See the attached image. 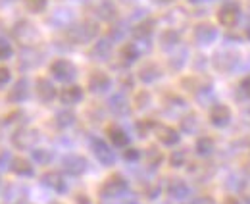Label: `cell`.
Returning a JSON list of instances; mask_svg holds the SVG:
<instances>
[{"label": "cell", "instance_id": "44dd1931", "mask_svg": "<svg viewBox=\"0 0 250 204\" xmlns=\"http://www.w3.org/2000/svg\"><path fill=\"white\" fill-rule=\"evenodd\" d=\"M112 54V41L110 39H100L96 41V45L91 50V56L94 60H108V56Z\"/></svg>", "mask_w": 250, "mask_h": 204}, {"label": "cell", "instance_id": "74e56055", "mask_svg": "<svg viewBox=\"0 0 250 204\" xmlns=\"http://www.w3.org/2000/svg\"><path fill=\"white\" fill-rule=\"evenodd\" d=\"M124 158H125V162H137V160L141 158V152H139V148H133V146H125Z\"/></svg>", "mask_w": 250, "mask_h": 204}, {"label": "cell", "instance_id": "4dcf8cb0", "mask_svg": "<svg viewBox=\"0 0 250 204\" xmlns=\"http://www.w3.org/2000/svg\"><path fill=\"white\" fill-rule=\"evenodd\" d=\"M179 43V33L173 29H167L164 35H162V46L164 48H171V46H175Z\"/></svg>", "mask_w": 250, "mask_h": 204}, {"label": "cell", "instance_id": "4316f807", "mask_svg": "<svg viewBox=\"0 0 250 204\" xmlns=\"http://www.w3.org/2000/svg\"><path fill=\"white\" fill-rule=\"evenodd\" d=\"M145 160H146V166H148V168L156 170V168L162 166V162H164V154L158 150L156 146H150V148L146 150V154H145Z\"/></svg>", "mask_w": 250, "mask_h": 204}, {"label": "cell", "instance_id": "603a6c76", "mask_svg": "<svg viewBox=\"0 0 250 204\" xmlns=\"http://www.w3.org/2000/svg\"><path fill=\"white\" fill-rule=\"evenodd\" d=\"M12 172L16 175H20V177H31V175L35 174L33 164L29 160H23V158H14V162H12Z\"/></svg>", "mask_w": 250, "mask_h": 204}, {"label": "cell", "instance_id": "7dc6e473", "mask_svg": "<svg viewBox=\"0 0 250 204\" xmlns=\"http://www.w3.org/2000/svg\"><path fill=\"white\" fill-rule=\"evenodd\" d=\"M190 2H202V0H190Z\"/></svg>", "mask_w": 250, "mask_h": 204}, {"label": "cell", "instance_id": "ac0fdd59", "mask_svg": "<svg viewBox=\"0 0 250 204\" xmlns=\"http://www.w3.org/2000/svg\"><path fill=\"white\" fill-rule=\"evenodd\" d=\"M160 75H162V69H160V66L154 64V62H148V64H145L139 69V79L143 83H154Z\"/></svg>", "mask_w": 250, "mask_h": 204}, {"label": "cell", "instance_id": "7c38bea8", "mask_svg": "<svg viewBox=\"0 0 250 204\" xmlns=\"http://www.w3.org/2000/svg\"><path fill=\"white\" fill-rule=\"evenodd\" d=\"M166 191H167V195H169L171 199H175V201L187 199L188 195H190V187L187 185V181H183V179H179V177L169 179V183H167Z\"/></svg>", "mask_w": 250, "mask_h": 204}, {"label": "cell", "instance_id": "681fc988", "mask_svg": "<svg viewBox=\"0 0 250 204\" xmlns=\"http://www.w3.org/2000/svg\"><path fill=\"white\" fill-rule=\"evenodd\" d=\"M249 39H250V27H249Z\"/></svg>", "mask_w": 250, "mask_h": 204}, {"label": "cell", "instance_id": "b9f144b4", "mask_svg": "<svg viewBox=\"0 0 250 204\" xmlns=\"http://www.w3.org/2000/svg\"><path fill=\"white\" fill-rule=\"evenodd\" d=\"M192 204H216V203H214L212 197H198Z\"/></svg>", "mask_w": 250, "mask_h": 204}, {"label": "cell", "instance_id": "7bdbcfd3", "mask_svg": "<svg viewBox=\"0 0 250 204\" xmlns=\"http://www.w3.org/2000/svg\"><path fill=\"white\" fill-rule=\"evenodd\" d=\"M75 201H77V204H91L89 197H87V195H83V193H81V195H77V199H75Z\"/></svg>", "mask_w": 250, "mask_h": 204}, {"label": "cell", "instance_id": "3957f363", "mask_svg": "<svg viewBox=\"0 0 250 204\" xmlns=\"http://www.w3.org/2000/svg\"><path fill=\"white\" fill-rule=\"evenodd\" d=\"M50 73H52L54 79H58V81H62V83H69V81L75 79V75H77V68H75L69 60L58 58L50 64Z\"/></svg>", "mask_w": 250, "mask_h": 204}, {"label": "cell", "instance_id": "8d00e7d4", "mask_svg": "<svg viewBox=\"0 0 250 204\" xmlns=\"http://www.w3.org/2000/svg\"><path fill=\"white\" fill-rule=\"evenodd\" d=\"M10 83H12V71H10L8 68L0 66V91L6 89Z\"/></svg>", "mask_w": 250, "mask_h": 204}, {"label": "cell", "instance_id": "ee69618b", "mask_svg": "<svg viewBox=\"0 0 250 204\" xmlns=\"http://www.w3.org/2000/svg\"><path fill=\"white\" fill-rule=\"evenodd\" d=\"M223 204H241V203H239L237 199H233V197H229V199H225V201H223Z\"/></svg>", "mask_w": 250, "mask_h": 204}, {"label": "cell", "instance_id": "2e32d148", "mask_svg": "<svg viewBox=\"0 0 250 204\" xmlns=\"http://www.w3.org/2000/svg\"><path fill=\"white\" fill-rule=\"evenodd\" d=\"M156 135H158V141L166 146H175L179 143V133H177V129H173V127H169V125H160L156 129Z\"/></svg>", "mask_w": 250, "mask_h": 204}, {"label": "cell", "instance_id": "277c9868", "mask_svg": "<svg viewBox=\"0 0 250 204\" xmlns=\"http://www.w3.org/2000/svg\"><path fill=\"white\" fill-rule=\"evenodd\" d=\"M62 168L67 175L79 177V175H83L87 172L89 162H87V158H83L81 154H67L62 160Z\"/></svg>", "mask_w": 250, "mask_h": 204}, {"label": "cell", "instance_id": "bcb514c9", "mask_svg": "<svg viewBox=\"0 0 250 204\" xmlns=\"http://www.w3.org/2000/svg\"><path fill=\"white\" fill-rule=\"evenodd\" d=\"M247 203L250 204V195H247Z\"/></svg>", "mask_w": 250, "mask_h": 204}, {"label": "cell", "instance_id": "f1b7e54d", "mask_svg": "<svg viewBox=\"0 0 250 204\" xmlns=\"http://www.w3.org/2000/svg\"><path fill=\"white\" fill-rule=\"evenodd\" d=\"M96 14H98L100 20H104V22H112V20L116 18V6H114L112 2H108V0H104V2L98 4Z\"/></svg>", "mask_w": 250, "mask_h": 204}, {"label": "cell", "instance_id": "f35d334b", "mask_svg": "<svg viewBox=\"0 0 250 204\" xmlns=\"http://www.w3.org/2000/svg\"><path fill=\"white\" fill-rule=\"evenodd\" d=\"M12 162H14L12 152L2 150V152H0V170H8V168H12Z\"/></svg>", "mask_w": 250, "mask_h": 204}, {"label": "cell", "instance_id": "f6af8a7d", "mask_svg": "<svg viewBox=\"0 0 250 204\" xmlns=\"http://www.w3.org/2000/svg\"><path fill=\"white\" fill-rule=\"evenodd\" d=\"M158 2H162V4H167V2H173V0H158Z\"/></svg>", "mask_w": 250, "mask_h": 204}, {"label": "cell", "instance_id": "52a82bcc", "mask_svg": "<svg viewBox=\"0 0 250 204\" xmlns=\"http://www.w3.org/2000/svg\"><path fill=\"white\" fill-rule=\"evenodd\" d=\"M239 18H241V10H239V4L235 2H225L218 12V20L221 25L225 27H235L239 23Z\"/></svg>", "mask_w": 250, "mask_h": 204}, {"label": "cell", "instance_id": "1f68e13d", "mask_svg": "<svg viewBox=\"0 0 250 204\" xmlns=\"http://www.w3.org/2000/svg\"><path fill=\"white\" fill-rule=\"evenodd\" d=\"M12 56H14V46H12V43H10L8 39L0 37V62L12 58Z\"/></svg>", "mask_w": 250, "mask_h": 204}, {"label": "cell", "instance_id": "ab89813d", "mask_svg": "<svg viewBox=\"0 0 250 204\" xmlns=\"http://www.w3.org/2000/svg\"><path fill=\"white\" fill-rule=\"evenodd\" d=\"M125 35V25L124 23H118V25H114L112 27V33H110V41L114 39V41H118V39H124Z\"/></svg>", "mask_w": 250, "mask_h": 204}, {"label": "cell", "instance_id": "8992f818", "mask_svg": "<svg viewBox=\"0 0 250 204\" xmlns=\"http://www.w3.org/2000/svg\"><path fill=\"white\" fill-rule=\"evenodd\" d=\"M91 148H93L96 160H98L102 166H114V164H116V154H114V150L110 148V145H108L104 139H93Z\"/></svg>", "mask_w": 250, "mask_h": 204}, {"label": "cell", "instance_id": "9a60e30c", "mask_svg": "<svg viewBox=\"0 0 250 204\" xmlns=\"http://www.w3.org/2000/svg\"><path fill=\"white\" fill-rule=\"evenodd\" d=\"M112 85V79H110V75L108 73H104V71H93L91 73V77H89V89L93 91V92H104V91H108Z\"/></svg>", "mask_w": 250, "mask_h": 204}, {"label": "cell", "instance_id": "d6a6232c", "mask_svg": "<svg viewBox=\"0 0 250 204\" xmlns=\"http://www.w3.org/2000/svg\"><path fill=\"white\" fill-rule=\"evenodd\" d=\"M185 162H187V152H185V150H175V152H171L169 164H171L173 168H181V166H185Z\"/></svg>", "mask_w": 250, "mask_h": 204}, {"label": "cell", "instance_id": "60d3db41", "mask_svg": "<svg viewBox=\"0 0 250 204\" xmlns=\"http://www.w3.org/2000/svg\"><path fill=\"white\" fill-rule=\"evenodd\" d=\"M158 195H160V185H150V187H146V197H148V199H156Z\"/></svg>", "mask_w": 250, "mask_h": 204}, {"label": "cell", "instance_id": "8fae6325", "mask_svg": "<svg viewBox=\"0 0 250 204\" xmlns=\"http://www.w3.org/2000/svg\"><path fill=\"white\" fill-rule=\"evenodd\" d=\"M12 35H14L20 43H33V41L39 37L35 25L29 23V22H18V23L14 25V29H12Z\"/></svg>", "mask_w": 250, "mask_h": 204}, {"label": "cell", "instance_id": "4fadbf2b", "mask_svg": "<svg viewBox=\"0 0 250 204\" xmlns=\"http://www.w3.org/2000/svg\"><path fill=\"white\" fill-rule=\"evenodd\" d=\"M218 39V29L212 23H200L194 29V41L198 45H212Z\"/></svg>", "mask_w": 250, "mask_h": 204}, {"label": "cell", "instance_id": "e0dca14e", "mask_svg": "<svg viewBox=\"0 0 250 204\" xmlns=\"http://www.w3.org/2000/svg\"><path fill=\"white\" fill-rule=\"evenodd\" d=\"M60 100H62L63 104H77V102H81L83 100V89L79 87V85H67V87H63L60 91Z\"/></svg>", "mask_w": 250, "mask_h": 204}, {"label": "cell", "instance_id": "83f0119b", "mask_svg": "<svg viewBox=\"0 0 250 204\" xmlns=\"http://www.w3.org/2000/svg\"><path fill=\"white\" fill-rule=\"evenodd\" d=\"M73 123H75V114L69 112V110H62V112H58L56 117H54V125H56L58 129H67V127H71Z\"/></svg>", "mask_w": 250, "mask_h": 204}, {"label": "cell", "instance_id": "f546056e", "mask_svg": "<svg viewBox=\"0 0 250 204\" xmlns=\"http://www.w3.org/2000/svg\"><path fill=\"white\" fill-rule=\"evenodd\" d=\"M214 139L212 137H200L198 141H196V145H194V150H196V154H200V156H208V154H212L214 152Z\"/></svg>", "mask_w": 250, "mask_h": 204}, {"label": "cell", "instance_id": "484cf974", "mask_svg": "<svg viewBox=\"0 0 250 204\" xmlns=\"http://www.w3.org/2000/svg\"><path fill=\"white\" fill-rule=\"evenodd\" d=\"M31 158L35 164H41V166H46V164H50L52 162V158H54V154H52V150H48V148H42V146H39V148H35L31 152Z\"/></svg>", "mask_w": 250, "mask_h": 204}, {"label": "cell", "instance_id": "ba28073f", "mask_svg": "<svg viewBox=\"0 0 250 204\" xmlns=\"http://www.w3.org/2000/svg\"><path fill=\"white\" fill-rule=\"evenodd\" d=\"M29 94H31L29 79L21 77V79H18V81L10 87V91H8V100H10L12 104H21V102H25V100L29 98Z\"/></svg>", "mask_w": 250, "mask_h": 204}, {"label": "cell", "instance_id": "30bf717a", "mask_svg": "<svg viewBox=\"0 0 250 204\" xmlns=\"http://www.w3.org/2000/svg\"><path fill=\"white\" fill-rule=\"evenodd\" d=\"M208 119L212 125L216 127H225L229 121H231V108L227 104H214L210 108V114H208Z\"/></svg>", "mask_w": 250, "mask_h": 204}, {"label": "cell", "instance_id": "6da1fadb", "mask_svg": "<svg viewBox=\"0 0 250 204\" xmlns=\"http://www.w3.org/2000/svg\"><path fill=\"white\" fill-rule=\"evenodd\" d=\"M98 37V25L93 22H81V23H73L67 29V39L73 45H87Z\"/></svg>", "mask_w": 250, "mask_h": 204}, {"label": "cell", "instance_id": "e575fe53", "mask_svg": "<svg viewBox=\"0 0 250 204\" xmlns=\"http://www.w3.org/2000/svg\"><path fill=\"white\" fill-rule=\"evenodd\" d=\"M46 4H48V0H25L27 10L33 12V14H41L46 8Z\"/></svg>", "mask_w": 250, "mask_h": 204}, {"label": "cell", "instance_id": "d590c367", "mask_svg": "<svg viewBox=\"0 0 250 204\" xmlns=\"http://www.w3.org/2000/svg\"><path fill=\"white\" fill-rule=\"evenodd\" d=\"M152 127H156V123L152 121V119H143V121H139L137 123V131H139V135L141 137H146L148 133H150V129Z\"/></svg>", "mask_w": 250, "mask_h": 204}, {"label": "cell", "instance_id": "ffe728a7", "mask_svg": "<svg viewBox=\"0 0 250 204\" xmlns=\"http://www.w3.org/2000/svg\"><path fill=\"white\" fill-rule=\"evenodd\" d=\"M108 137H110L112 145L118 146V148L129 146V135L125 133V129H122L120 125H110L108 127Z\"/></svg>", "mask_w": 250, "mask_h": 204}, {"label": "cell", "instance_id": "d4e9b609", "mask_svg": "<svg viewBox=\"0 0 250 204\" xmlns=\"http://www.w3.org/2000/svg\"><path fill=\"white\" fill-rule=\"evenodd\" d=\"M39 64H41V56L37 54V50L25 48V50L21 52V56H20V68H23V69H31V68L39 66Z\"/></svg>", "mask_w": 250, "mask_h": 204}, {"label": "cell", "instance_id": "7402d4cb", "mask_svg": "<svg viewBox=\"0 0 250 204\" xmlns=\"http://www.w3.org/2000/svg\"><path fill=\"white\" fill-rule=\"evenodd\" d=\"M141 56V50H139V46L135 45V43H127L122 46V50H120V58L124 62L125 66H131V64H135L137 60Z\"/></svg>", "mask_w": 250, "mask_h": 204}, {"label": "cell", "instance_id": "9c48e42d", "mask_svg": "<svg viewBox=\"0 0 250 204\" xmlns=\"http://www.w3.org/2000/svg\"><path fill=\"white\" fill-rule=\"evenodd\" d=\"M35 92H37V98L42 102V104H50L54 98H56V87H54V83L50 81V79H46V77H39L37 81H35Z\"/></svg>", "mask_w": 250, "mask_h": 204}, {"label": "cell", "instance_id": "c3c4849f", "mask_svg": "<svg viewBox=\"0 0 250 204\" xmlns=\"http://www.w3.org/2000/svg\"><path fill=\"white\" fill-rule=\"evenodd\" d=\"M127 204H137V203H135V201H131V203H127Z\"/></svg>", "mask_w": 250, "mask_h": 204}, {"label": "cell", "instance_id": "d6986e66", "mask_svg": "<svg viewBox=\"0 0 250 204\" xmlns=\"http://www.w3.org/2000/svg\"><path fill=\"white\" fill-rule=\"evenodd\" d=\"M108 108L114 116H127L129 114V102H127L124 94H114L108 100Z\"/></svg>", "mask_w": 250, "mask_h": 204}, {"label": "cell", "instance_id": "836d02e7", "mask_svg": "<svg viewBox=\"0 0 250 204\" xmlns=\"http://www.w3.org/2000/svg\"><path fill=\"white\" fill-rule=\"evenodd\" d=\"M196 125H198V123H196V117L192 116V114H190V116H185L181 119V131H183V133H188V135L194 133V131H196Z\"/></svg>", "mask_w": 250, "mask_h": 204}, {"label": "cell", "instance_id": "f907efd6", "mask_svg": "<svg viewBox=\"0 0 250 204\" xmlns=\"http://www.w3.org/2000/svg\"><path fill=\"white\" fill-rule=\"evenodd\" d=\"M52 204H60V203H52Z\"/></svg>", "mask_w": 250, "mask_h": 204}, {"label": "cell", "instance_id": "7a4b0ae2", "mask_svg": "<svg viewBox=\"0 0 250 204\" xmlns=\"http://www.w3.org/2000/svg\"><path fill=\"white\" fill-rule=\"evenodd\" d=\"M127 189H129V181L125 179L124 175L114 174L102 183L100 197L102 199H118V197H122V195L127 193Z\"/></svg>", "mask_w": 250, "mask_h": 204}, {"label": "cell", "instance_id": "5b68a950", "mask_svg": "<svg viewBox=\"0 0 250 204\" xmlns=\"http://www.w3.org/2000/svg\"><path fill=\"white\" fill-rule=\"evenodd\" d=\"M37 141H39V131H35V129H25V127H21V129H18V131L12 135V145L16 146V148H21V150L35 148Z\"/></svg>", "mask_w": 250, "mask_h": 204}, {"label": "cell", "instance_id": "cb8c5ba5", "mask_svg": "<svg viewBox=\"0 0 250 204\" xmlns=\"http://www.w3.org/2000/svg\"><path fill=\"white\" fill-rule=\"evenodd\" d=\"M152 31H154V20H145V22H141V23L135 25L133 35L139 41H148L150 35H152Z\"/></svg>", "mask_w": 250, "mask_h": 204}, {"label": "cell", "instance_id": "5bb4252c", "mask_svg": "<svg viewBox=\"0 0 250 204\" xmlns=\"http://www.w3.org/2000/svg\"><path fill=\"white\" fill-rule=\"evenodd\" d=\"M41 181H42L44 187L52 189L54 193H65L67 191V183L62 177V174H58V172H46V174L42 175Z\"/></svg>", "mask_w": 250, "mask_h": 204}]
</instances>
